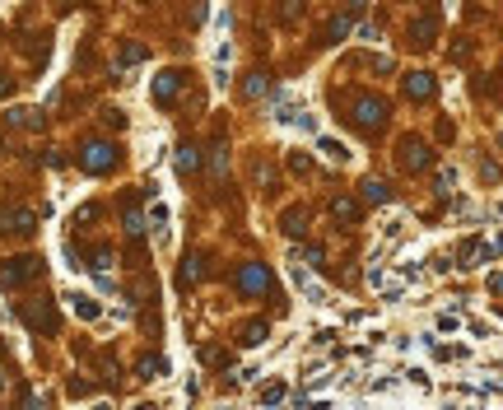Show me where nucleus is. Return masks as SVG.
<instances>
[{
    "instance_id": "obj_32",
    "label": "nucleus",
    "mask_w": 503,
    "mask_h": 410,
    "mask_svg": "<svg viewBox=\"0 0 503 410\" xmlns=\"http://www.w3.org/2000/svg\"><path fill=\"white\" fill-rule=\"evenodd\" d=\"M10 89H15V79H5V75H0V98L10 94Z\"/></svg>"
},
{
    "instance_id": "obj_16",
    "label": "nucleus",
    "mask_w": 503,
    "mask_h": 410,
    "mask_svg": "<svg viewBox=\"0 0 503 410\" xmlns=\"http://www.w3.org/2000/svg\"><path fill=\"white\" fill-rule=\"evenodd\" d=\"M434 28H438V19H434V15H424V19H415V28H410V38H415V42L424 47L429 38H434Z\"/></svg>"
},
{
    "instance_id": "obj_20",
    "label": "nucleus",
    "mask_w": 503,
    "mask_h": 410,
    "mask_svg": "<svg viewBox=\"0 0 503 410\" xmlns=\"http://www.w3.org/2000/svg\"><path fill=\"white\" fill-rule=\"evenodd\" d=\"M158 373H163V359H158V354H145L140 359V378H158Z\"/></svg>"
},
{
    "instance_id": "obj_2",
    "label": "nucleus",
    "mask_w": 503,
    "mask_h": 410,
    "mask_svg": "<svg viewBox=\"0 0 503 410\" xmlns=\"http://www.w3.org/2000/svg\"><path fill=\"white\" fill-rule=\"evenodd\" d=\"M42 275V256H10L5 266H0V284L5 289H19V284H28Z\"/></svg>"
},
{
    "instance_id": "obj_25",
    "label": "nucleus",
    "mask_w": 503,
    "mask_h": 410,
    "mask_svg": "<svg viewBox=\"0 0 503 410\" xmlns=\"http://www.w3.org/2000/svg\"><path fill=\"white\" fill-rule=\"evenodd\" d=\"M145 56H149V51H145L140 42H131V47L122 51V65H135V61H145Z\"/></svg>"
},
{
    "instance_id": "obj_12",
    "label": "nucleus",
    "mask_w": 503,
    "mask_h": 410,
    "mask_svg": "<svg viewBox=\"0 0 503 410\" xmlns=\"http://www.w3.org/2000/svg\"><path fill=\"white\" fill-rule=\"evenodd\" d=\"M196 163H201L196 145H182V149H177V173H182V177H191V173H196Z\"/></svg>"
},
{
    "instance_id": "obj_3",
    "label": "nucleus",
    "mask_w": 503,
    "mask_h": 410,
    "mask_svg": "<svg viewBox=\"0 0 503 410\" xmlns=\"http://www.w3.org/2000/svg\"><path fill=\"white\" fill-rule=\"evenodd\" d=\"M19 317L28 322L38 336H51L56 331V308H51V299H28V303H19Z\"/></svg>"
},
{
    "instance_id": "obj_28",
    "label": "nucleus",
    "mask_w": 503,
    "mask_h": 410,
    "mask_svg": "<svg viewBox=\"0 0 503 410\" xmlns=\"http://www.w3.org/2000/svg\"><path fill=\"white\" fill-rule=\"evenodd\" d=\"M452 182H456L452 168H443V173H438V196H447V191H452Z\"/></svg>"
},
{
    "instance_id": "obj_7",
    "label": "nucleus",
    "mask_w": 503,
    "mask_h": 410,
    "mask_svg": "<svg viewBox=\"0 0 503 410\" xmlns=\"http://www.w3.org/2000/svg\"><path fill=\"white\" fill-rule=\"evenodd\" d=\"M434 89H438V84H434L429 70H410V75H406V94L410 98H420V103H424V98H434Z\"/></svg>"
},
{
    "instance_id": "obj_10",
    "label": "nucleus",
    "mask_w": 503,
    "mask_h": 410,
    "mask_svg": "<svg viewBox=\"0 0 503 410\" xmlns=\"http://www.w3.org/2000/svg\"><path fill=\"white\" fill-rule=\"evenodd\" d=\"M280 224H284V233L303 238V233H308V210H303V205H294V210H284V215H280Z\"/></svg>"
},
{
    "instance_id": "obj_18",
    "label": "nucleus",
    "mask_w": 503,
    "mask_h": 410,
    "mask_svg": "<svg viewBox=\"0 0 503 410\" xmlns=\"http://www.w3.org/2000/svg\"><path fill=\"white\" fill-rule=\"evenodd\" d=\"M238 341H242V345H261V341H266V322H247Z\"/></svg>"
},
{
    "instance_id": "obj_21",
    "label": "nucleus",
    "mask_w": 503,
    "mask_h": 410,
    "mask_svg": "<svg viewBox=\"0 0 503 410\" xmlns=\"http://www.w3.org/2000/svg\"><path fill=\"white\" fill-rule=\"evenodd\" d=\"M201 363H215V368H224V363H229V354H224V350H215V345H201Z\"/></svg>"
},
{
    "instance_id": "obj_5",
    "label": "nucleus",
    "mask_w": 503,
    "mask_h": 410,
    "mask_svg": "<svg viewBox=\"0 0 503 410\" xmlns=\"http://www.w3.org/2000/svg\"><path fill=\"white\" fill-rule=\"evenodd\" d=\"M354 122H359L363 131H377L382 122H387V103H382V98H373V94H363L359 103H354Z\"/></svg>"
},
{
    "instance_id": "obj_9",
    "label": "nucleus",
    "mask_w": 503,
    "mask_h": 410,
    "mask_svg": "<svg viewBox=\"0 0 503 410\" xmlns=\"http://www.w3.org/2000/svg\"><path fill=\"white\" fill-rule=\"evenodd\" d=\"M177 89H182V75H177V70H163V75L154 79V103H168V98H177Z\"/></svg>"
},
{
    "instance_id": "obj_8",
    "label": "nucleus",
    "mask_w": 503,
    "mask_h": 410,
    "mask_svg": "<svg viewBox=\"0 0 503 410\" xmlns=\"http://www.w3.org/2000/svg\"><path fill=\"white\" fill-rule=\"evenodd\" d=\"M0 229H5V233H33V210H5V215H0Z\"/></svg>"
},
{
    "instance_id": "obj_4",
    "label": "nucleus",
    "mask_w": 503,
    "mask_h": 410,
    "mask_svg": "<svg viewBox=\"0 0 503 410\" xmlns=\"http://www.w3.org/2000/svg\"><path fill=\"white\" fill-rule=\"evenodd\" d=\"M238 289L247 294V299H266L270 294V270L261 261H247V266L238 270Z\"/></svg>"
},
{
    "instance_id": "obj_31",
    "label": "nucleus",
    "mask_w": 503,
    "mask_h": 410,
    "mask_svg": "<svg viewBox=\"0 0 503 410\" xmlns=\"http://www.w3.org/2000/svg\"><path fill=\"white\" fill-rule=\"evenodd\" d=\"M108 266H112V252H108V247H103V252L94 256V270H108Z\"/></svg>"
},
{
    "instance_id": "obj_1",
    "label": "nucleus",
    "mask_w": 503,
    "mask_h": 410,
    "mask_svg": "<svg viewBox=\"0 0 503 410\" xmlns=\"http://www.w3.org/2000/svg\"><path fill=\"white\" fill-rule=\"evenodd\" d=\"M79 168H84V173H112V168H117V145L112 140H89L79 149Z\"/></svg>"
},
{
    "instance_id": "obj_22",
    "label": "nucleus",
    "mask_w": 503,
    "mask_h": 410,
    "mask_svg": "<svg viewBox=\"0 0 503 410\" xmlns=\"http://www.w3.org/2000/svg\"><path fill=\"white\" fill-rule=\"evenodd\" d=\"M126 233H131V238H140V233H145V220H140V210H126Z\"/></svg>"
},
{
    "instance_id": "obj_30",
    "label": "nucleus",
    "mask_w": 503,
    "mask_h": 410,
    "mask_svg": "<svg viewBox=\"0 0 503 410\" xmlns=\"http://www.w3.org/2000/svg\"><path fill=\"white\" fill-rule=\"evenodd\" d=\"M322 149H327L331 158H345V145H340V140H322Z\"/></svg>"
},
{
    "instance_id": "obj_15",
    "label": "nucleus",
    "mask_w": 503,
    "mask_h": 410,
    "mask_svg": "<svg viewBox=\"0 0 503 410\" xmlns=\"http://www.w3.org/2000/svg\"><path fill=\"white\" fill-rule=\"evenodd\" d=\"M201 275H205L201 256H196V252H187V256H182V284H196V280H201Z\"/></svg>"
},
{
    "instance_id": "obj_13",
    "label": "nucleus",
    "mask_w": 503,
    "mask_h": 410,
    "mask_svg": "<svg viewBox=\"0 0 503 410\" xmlns=\"http://www.w3.org/2000/svg\"><path fill=\"white\" fill-rule=\"evenodd\" d=\"M363 201H373V205H387V201H392V187H387V182H377V177H373V182H363Z\"/></svg>"
},
{
    "instance_id": "obj_27",
    "label": "nucleus",
    "mask_w": 503,
    "mask_h": 410,
    "mask_svg": "<svg viewBox=\"0 0 503 410\" xmlns=\"http://www.w3.org/2000/svg\"><path fill=\"white\" fill-rule=\"evenodd\" d=\"M284 396V382H270L266 392H261V406H275V401H280Z\"/></svg>"
},
{
    "instance_id": "obj_19",
    "label": "nucleus",
    "mask_w": 503,
    "mask_h": 410,
    "mask_svg": "<svg viewBox=\"0 0 503 410\" xmlns=\"http://www.w3.org/2000/svg\"><path fill=\"white\" fill-rule=\"evenodd\" d=\"M349 24H354V19H349V15L331 19V28H327V42H340V38H345V33H349Z\"/></svg>"
},
{
    "instance_id": "obj_17",
    "label": "nucleus",
    "mask_w": 503,
    "mask_h": 410,
    "mask_svg": "<svg viewBox=\"0 0 503 410\" xmlns=\"http://www.w3.org/2000/svg\"><path fill=\"white\" fill-rule=\"evenodd\" d=\"M70 308H75L84 322H94V317H98V303H94V299H84V294H70Z\"/></svg>"
},
{
    "instance_id": "obj_24",
    "label": "nucleus",
    "mask_w": 503,
    "mask_h": 410,
    "mask_svg": "<svg viewBox=\"0 0 503 410\" xmlns=\"http://www.w3.org/2000/svg\"><path fill=\"white\" fill-rule=\"evenodd\" d=\"M242 89H247V98H261V94H266V75H247Z\"/></svg>"
},
{
    "instance_id": "obj_29",
    "label": "nucleus",
    "mask_w": 503,
    "mask_h": 410,
    "mask_svg": "<svg viewBox=\"0 0 503 410\" xmlns=\"http://www.w3.org/2000/svg\"><path fill=\"white\" fill-rule=\"evenodd\" d=\"M149 224H154V229H163V224H168V210H163V205H154V210H149Z\"/></svg>"
},
{
    "instance_id": "obj_14",
    "label": "nucleus",
    "mask_w": 503,
    "mask_h": 410,
    "mask_svg": "<svg viewBox=\"0 0 503 410\" xmlns=\"http://www.w3.org/2000/svg\"><path fill=\"white\" fill-rule=\"evenodd\" d=\"M331 215H336V220H359V201H354V196H340V201H331Z\"/></svg>"
},
{
    "instance_id": "obj_6",
    "label": "nucleus",
    "mask_w": 503,
    "mask_h": 410,
    "mask_svg": "<svg viewBox=\"0 0 503 410\" xmlns=\"http://www.w3.org/2000/svg\"><path fill=\"white\" fill-rule=\"evenodd\" d=\"M401 163H406L410 173H424L429 163H434V149H429L424 140H415V136H410V140L401 145Z\"/></svg>"
},
{
    "instance_id": "obj_26",
    "label": "nucleus",
    "mask_w": 503,
    "mask_h": 410,
    "mask_svg": "<svg viewBox=\"0 0 503 410\" xmlns=\"http://www.w3.org/2000/svg\"><path fill=\"white\" fill-rule=\"evenodd\" d=\"M294 280L303 284V294H308V299H313V303H322V299H327V294H322V289H317V284L308 280V275H294Z\"/></svg>"
},
{
    "instance_id": "obj_23",
    "label": "nucleus",
    "mask_w": 503,
    "mask_h": 410,
    "mask_svg": "<svg viewBox=\"0 0 503 410\" xmlns=\"http://www.w3.org/2000/svg\"><path fill=\"white\" fill-rule=\"evenodd\" d=\"M289 168H294L299 177H308V173H313V158H308V154H289Z\"/></svg>"
},
{
    "instance_id": "obj_11",
    "label": "nucleus",
    "mask_w": 503,
    "mask_h": 410,
    "mask_svg": "<svg viewBox=\"0 0 503 410\" xmlns=\"http://www.w3.org/2000/svg\"><path fill=\"white\" fill-rule=\"evenodd\" d=\"M5 122H10V126H28V131H42V126H47V117H38V112H28V108L5 112Z\"/></svg>"
}]
</instances>
